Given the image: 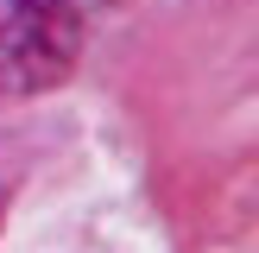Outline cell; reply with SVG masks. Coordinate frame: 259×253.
<instances>
[{"mask_svg": "<svg viewBox=\"0 0 259 253\" xmlns=\"http://www.w3.org/2000/svg\"><path fill=\"white\" fill-rule=\"evenodd\" d=\"M82 57L76 0H0V101L57 89Z\"/></svg>", "mask_w": 259, "mask_h": 253, "instance_id": "1", "label": "cell"}]
</instances>
